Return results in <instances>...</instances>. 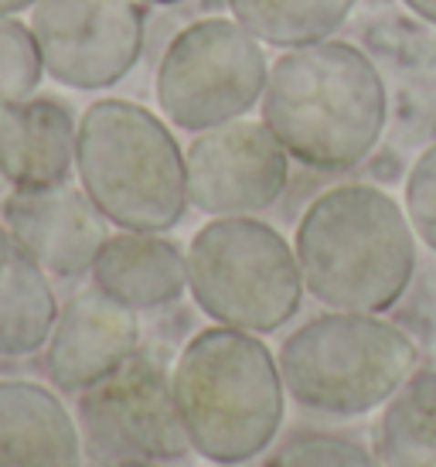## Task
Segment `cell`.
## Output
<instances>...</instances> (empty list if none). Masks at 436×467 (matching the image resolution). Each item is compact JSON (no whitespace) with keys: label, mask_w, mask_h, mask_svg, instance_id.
<instances>
[{"label":"cell","mask_w":436,"mask_h":467,"mask_svg":"<svg viewBox=\"0 0 436 467\" xmlns=\"http://www.w3.org/2000/svg\"><path fill=\"white\" fill-rule=\"evenodd\" d=\"M259 109L290 161L341 174L379 147L389 92L358 45L327 38L290 48L273 62Z\"/></svg>","instance_id":"obj_1"},{"label":"cell","mask_w":436,"mask_h":467,"mask_svg":"<svg viewBox=\"0 0 436 467\" xmlns=\"http://www.w3.org/2000/svg\"><path fill=\"white\" fill-rule=\"evenodd\" d=\"M416 233L406 208L375 184H334L296 222L304 290L327 311L385 314L416 276Z\"/></svg>","instance_id":"obj_2"},{"label":"cell","mask_w":436,"mask_h":467,"mask_svg":"<svg viewBox=\"0 0 436 467\" xmlns=\"http://www.w3.org/2000/svg\"><path fill=\"white\" fill-rule=\"evenodd\" d=\"M188 447L215 467L266 454L283 427L286 386L266 341L225 325L202 327L171 368Z\"/></svg>","instance_id":"obj_3"},{"label":"cell","mask_w":436,"mask_h":467,"mask_svg":"<svg viewBox=\"0 0 436 467\" xmlns=\"http://www.w3.org/2000/svg\"><path fill=\"white\" fill-rule=\"evenodd\" d=\"M76 178L106 222L130 233H171L192 208L171 123L133 99H96L82 113Z\"/></svg>","instance_id":"obj_4"},{"label":"cell","mask_w":436,"mask_h":467,"mask_svg":"<svg viewBox=\"0 0 436 467\" xmlns=\"http://www.w3.org/2000/svg\"><path fill=\"white\" fill-rule=\"evenodd\" d=\"M420 348L379 314L331 311L286 335L276 351L286 396L310 413L355 420L382 410L416 372Z\"/></svg>","instance_id":"obj_5"},{"label":"cell","mask_w":436,"mask_h":467,"mask_svg":"<svg viewBox=\"0 0 436 467\" xmlns=\"http://www.w3.org/2000/svg\"><path fill=\"white\" fill-rule=\"evenodd\" d=\"M188 294L215 325L273 335L304 300L294 243L256 215L205 222L188 243Z\"/></svg>","instance_id":"obj_6"},{"label":"cell","mask_w":436,"mask_h":467,"mask_svg":"<svg viewBox=\"0 0 436 467\" xmlns=\"http://www.w3.org/2000/svg\"><path fill=\"white\" fill-rule=\"evenodd\" d=\"M270 78L263 41L235 17H205L178 31L157 66V106L171 127L202 133L243 119Z\"/></svg>","instance_id":"obj_7"},{"label":"cell","mask_w":436,"mask_h":467,"mask_svg":"<svg viewBox=\"0 0 436 467\" xmlns=\"http://www.w3.org/2000/svg\"><path fill=\"white\" fill-rule=\"evenodd\" d=\"M76 423L86 454H92L99 464H167L192 451L171 389V372L154 355L143 351H137L103 382L78 392Z\"/></svg>","instance_id":"obj_8"},{"label":"cell","mask_w":436,"mask_h":467,"mask_svg":"<svg viewBox=\"0 0 436 467\" xmlns=\"http://www.w3.org/2000/svg\"><path fill=\"white\" fill-rule=\"evenodd\" d=\"M45 76L78 92L113 89L143 55L140 0H38L31 7Z\"/></svg>","instance_id":"obj_9"},{"label":"cell","mask_w":436,"mask_h":467,"mask_svg":"<svg viewBox=\"0 0 436 467\" xmlns=\"http://www.w3.org/2000/svg\"><path fill=\"white\" fill-rule=\"evenodd\" d=\"M188 202L212 219L259 215L280 202L290 182V154L256 119H232L194 133L184 150Z\"/></svg>","instance_id":"obj_10"},{"label":"cell","mask_w":436,"mask_h":467,"mask_svg":"<svg viewBox=\"0 0 436 467\" xmlns=\"http://www.w3.org/2000/svg\"><path fill=\"white\" fill-rule=\"evenodd\" d=\"M140 351L137 311L113 300L99 286L78 290L52 325L45 341V376L58 392L78 396Z\"/></svg>","instance_id":"obj_11"},{"label":"cell","mask_w":436,"mask_h":467,"mask_svg":"<svg viewBox=\"0 0 436 467\" xmlns=\"http://www.w3.org/2000/svg\"><path fill=\"white\" fill-rule=\"evenodd\" d=\"M4 225L41 263V270L62 280L86 276L109 239L106 215L76 184L11 192L4 202Z\"/></svg>","instance_id":"obj_12"},{"label":"cell","mask_w":436,"mask_h":467,"mask_svg":"<svg viewBox=\"0 0 436 467\" xmlns=\"http://www.w3.org/2000/svg\"><path fill=\"white\" fill-rule=\"evenodd\" d=\"M78 123L55 96H27L0 106V178L11 192L68 184L76 174Z\"/></svg>","instance_id":"obj_13"},{"label":"cell","mask_w":436,"mask_h":467,"mask_svg":"<svg viewBox=\"0 0 436 467\" xmlns=\"http://www.w3.org/2000/svg\"><path fill=\"white\" fill-rule=\"evenodd\" d=\"M86 447L58 389L27 379L0 382V467H82Z\"/></svg>","instance_id":"obj_14"},{"label":"cell","mask_w":436,"mask_h":467,"mask_svg":"<svg viewBox=\"0 0 436 467\" xmlns=\"http://www.w3.org/2000/svg\"><path fill=\"white\" fill-rule=\"evenodd\" d=\"M89 276L130 311H161L188 294V253L164 233L119 229L96 253Z\"/></svg>","instance_id":"obj_15"},{"label":"cell","mask_w":436,"mask_h":467,"mask_svg":"<svg viewBox=\"0 0 436 467\" xmlns=\"http://www.w3.org/2000/svg\"><path fill=\"white\" fill-rule=\"evenodd\" d=\"M58 317L52 280L41 263L0 225V355L27 358L45 348Z\"/></svg>","instance_id":"obj_16"},{"label":"cell","mask_w":436,"mask_h":467,"mask_svg":"<svg viewBox=\"0 0 436 467\" xmlns=\"http://www.w3.org/2000/svg\"><path fill=\"white\" fill-rule=\"evenodd\" d=\"M375 457L382 467H436V368H416L382 406Z\"/></svg>","instance_id":"obj_17"},{"label":"cell","mask_w":436,"mask_h":467,"mask_svg":"<svg viewBox=\"0 0 436 467\" xmlns=\"http://www.w3.org/2000/svg\"><path fill=\"white\" fill-rule=\"evenodd\" d=\"M358 0H229L239 25L263 45L304 48L334 38Z\"/></svg>","instance_id":"obj_18"},{"label":"cell","mask_w":436,"mask_h":467,"mask_svg":"<svg viewBox=\"0 0 436 467\" xmlns=\"http://www.w3.org/2000/svg\"><path fill=\"white\" fill-rule=\"evenodd\" d=\"M41 78L45 62L31 25L17 21V14L0 17V106L35 96Z\"/></svg>","instance_id":"obj_19"},{"label":"cell","mask_w":436,"mask_h":467,"mask_svg":"<svg viewBox=\"0 0 436 467\" xmlns=\"http://www.w3.org/2000/svg\"><path fill=\"white\" fill-rule=\"evenodd\" d=\"M266 467H382L375 451L365 443L324 433V430H300L294 437L276 443Z\"/></svg>","instance_id":"obj_20"},{"label":"cell","mask_w":436,"mask_h":467,"mask_svg":"<svg viewBox=\"0 0 436 467\" xmlns=\"http://www.w3.org/2000/svg\"><path fill=\"white\" fill-rule=\"evenodd\" d=\"M402 208L416 239L430 253H436V143L412 161L406 184H402Z\"/></svg>","instance_id":"obj_21"},{"label":"cell","mask_w":436,"mask_h":467,"mask_svg":"<svg viewBox=\"0 0 436 467\" xmlns=\"http://www.w3.org/2000/svg\"><path fill=\"white\" fill-rule=\"evenodd\" d=\"M402 4H406L416 17H423L426 25L436 27V0H402Z\"/></svg>","instance_id":"obj_22"},{"label":"cell","mask_w":436,"mask_h":467,"mask_svg":"<svg viewBox=\"0 0 436 467\" xmlns=\"http://www.w3.org/2000/svg\"><path fill=\"white\" fill-rule=\"evenodd\" d=\"M38 0H0V17H7V14H21V11H31Z\"/></svg>","instance_id":"obj_23"},{"label":"cell","mask_w":436,"mask_h":467,"mask_svg":"<svg viewBox=\"0 0 436 467\" xmlns=\"http://www.w3.org/2000/svg\"><path fill=\"white\" fill-rule=\"evenodd\" d=\"M99 467H164V464H154V461H113V464H99Z\"/></svg>","instance_id":"obj_24"},{"label":"cell","mask_w":436,"mask_h":467,"mask_svg":"<svg viewBox=\"0 0 436 467\" xmlns=\"http://www.w3.org/2000/svg\"><path fill=\"white\" fill-rule=\"evenodd\" d=\"M140 4H154V7H174V4H188V0H140Z\"/></svg>","instance_id":"obj_25"}]
</instances>
